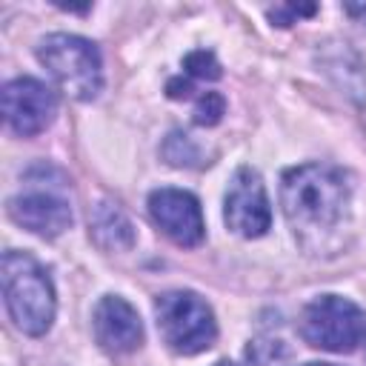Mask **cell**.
I'll return each mask as SVG.
<instances>
[{
	"label": "cell",
	"instance_id": "obj_1",
	"mask_svg": "<svg viewBox=\"0 0 366 366\" xmlns=\"http://www.w3.org/2000/svg\"><path fill=\"white\" fill-rule=\"evenodd\" d=\"M280 203L289 226L303 243L323 240L343 223L349 203L346 174L326 163L289 169L280 186Z\"/></svg>",
	"mask_w": 366,
	"mask_h": 366
},
{
	"label": "cell",
	"instance_id": "obj_2",
	"mask_svg": "<svg viewBox=\"0 0 366 366\" xmlns=\"http://www.w3.org/2000/svg\"><path fill=\"white\" fill-rule=\"evenodd\" d=\"M0 277L14 326L31 337L43 335L54 320V286L46 269L26 252H6Z\"/></svg>",
	"mask_w": 366,
	"mask_h": 366
},
{
	"label": "cell",
	"instance_id": "obj_3",
	"mask_svg": "<svg viewBox=\"0 0 366 366\" xmlns=\"http://www.w3.org/2000/svg\"><path fill=\"white\" fill-rule=\"evenodd\" d=\"M40 63L74 100H94L103 89V63L92 40L77 34H49L37 46Z\"/></svg>",
	"mask_w": 366,
	"mask_h": 366
},
{
	"label": "cell",
	"instance_id": "obj_4",
	"mask_svg": "<svg viewBox=\"0 0 366 366\" xmlns=\"http://www.w3.org/2000/svg\"><path fill=\"white\" fill-rule=\"evenodd\" d=\"M154 312L166 346L177 355H197L217 337L214 315L194 292H166L157 297Z\"/></svg>",
	"mask_w": 366,
	"mask_h": 366
},
{
	"label": "cell",
	"instance_id": "obj_5",
	"mask_svg": "<svg viewBox=\"0 0 366 366\" xmlns=\"http://www.w3.org/2000/svg\"><path fill=\"white\" fill-rule=\"evenodd\" d=\"M300 332L309 346L326 352H352L366 337V315L346 297L323 295L303 309Z\"/></svg>",
	"mask_w": 366,
	"mask_h": 366
},
{
	"label": "cell",
	"instance_id": "obj_6",
	"mask_svg": "<svg viewBox=\"0 0 366 366\" xmlns=\"http://www.w3.org/2000/svg\"><path fill=\"white\" fill-rule=\"evenodd\" d=\"M54 112H57V97L46 83H40L34 77H17V80L6 83L3 114L14 134H20V137L40 134L54 120Z\"/></svg>",
	"mask_w": 366,
	"mask_h": 366
},
{
	"label": "cell",
	"instance_id": "obj_7",
	"mask_svg": "<svg viewBox=\"0 0 366 366\" xmlns=\"http://www.w3.org/2000/svg\"><path fill=\"white\" fill-rule=\"evenodd\" d=\"M226 226L243 237H260L272 226V209L260 174L249 166L237 169L226 192Z\"/></svg>",
	"mask_w": 366,
	"mask_h": 366
},
{
	"label": "cell",
	"instance_id": "obj_8",
	"mask_svg": "<svg viewBox=\"0 0 366 366\" xmlns=\"http://www.w3.org/2000/svg\"><path fill=\"white\" fill-rule=\"evenodd\" d=\"M149 214L177 246H197L206 234L200 203L183 189H154L149 194Z\"/></svg>",
	"mask_w": 366,
	"mask_h": 366
},
{
	"label": "cell",
	"instance_id": "obj_9",
	"mask_svg": "<svg viewBox=\"0 0 366 366\" xmlns=\"http://www.w3.org/2000/svg\"><path fill=\"white\" fill-rule=\"evenodd\" d=\"M9 217L40 237H57L71 226V206L51 192H29L9 200Z\"/></svg>",
	"mask_w": 366,
	"mask_h": 366
},
{
	"label": "cell",
	"instance_id": "obj_10",
	"mask_svg": "<svg viewBox=\"0 0 366 366\" xmlns=\"http://www.w3.org/2000/svg\"><path fill=\"white\" fill-rule=\"evenodd\" d=\"M94 335L97 343L109 352H134L143 343V323L132 303L117 295H109L94 309Z\"/></svg>",
	"mask_w": 366,
	"mask_h": 366
},
{
	"label": "cell",
	"instance_id": "obj_11",
	"mask_svg": "<svg viewBox=\"0 0 366 366\" xmlns=\"http://www.w3.org/2000/svg\"><path fill=\"white\" fill-rule=\"evenodd\" d=\"M92 234L103 249H129L134 243V229L129 223V217L112 206V203H100L92 214Z\"/></svg>",
	"mask_w": 366,
	"mask_h": 366
},
{
	"label": "cell",
	"instance_id": "obj_12",
	"mask_svg": "<svg viewBox=\"0 0 366 366\" xmlns=\"http://www.w3.org/2000/svg\"><path fill=\"white\" fill-rule=\"evenodd\" d=\"M163 154L172 166H197L200 163V152L197 146L192 143L189 134H180V132H172L166 146H163Z\"/></svg>",
	"mask_w": 366,
	"mask_h": 366
},
{
	"label": "cell",
	"instance_id": "obj_13",
	"mask_svg": "<svg viewBox=\"0 0 366 366\" xmlns=\"http://www.w3.org/2000/svg\"><path fill=\"white\" fill-rule=\"evenodd\" d=\"M183 69H186L189 77H197V80H217L220 77V63L214 60L212 51H203V49L186 54Z\"/></svg>",
	"mask_w": 366,
	"mask_h": 366
},
{
	"label": "cell",
	"instance_id": "obj_14",
	"mask_svg": "<svg viewBox=\"0 0 366 366\" xmlns=\"http://www.w3.org/2000/svg\"><path fill=\"white\" fill-rule=\"evenodd\" d=\"M223 112H226L223 94L220 92H206V94H200V100L194 106V123L197 126H214V123H220Z\"/></svg>",
	"mask_w": 366,
	"mask_h": 366
},
{
	"label": "cell",
	"instance_id": "obj_15",
	"mask_svg": "<svg viewBox=\"0 0 366 366\" xmlns=\"http://www.w3.org/2000/svg\"><path fill=\"white\" fill-rule=\"evenodd\" d=\"M300 14H315V6H277V9L269 11V17H272L277 26H289V23H295V17H300Z\"/></svg>",
	"mask_w": 366,
	"mask_h": 366
},
{
	"label": "cell",
	"instance_id": "obj_16",
	"mask_svg": "<svg viewBox=\"0 0 366 366\" xmlns=\"http://www.w3.org/2000/svg\"><path fill=\"white\" fill-rule=\"evenodd\" d=\"M166 94L169 97H189L192 94V80L189 77H174V80H169V86H166Z\"/></svg>",
	"mask_w": 366,
	"mask_h": 366
},
{
	"label": "cell",
	"instance_id": "obj_17",
	"mask_svg": "<svg viewBox=\"0 0 366 366\" xmlns=\"http://www.w3.org/2000/svg\"><path fill=\"white\" fill-rule=\"evenodd\" d=\"M214 366H237V363H229V360H220V363H214Z\"/></svg>",
	"mask_w": 366,
	"mask_h": 366
},
{
	"label": "cell",
	"instance_id": "obj_18",
	"mask_svg": "<svg viewBox=\"0 0 366 366\" xmlns=\"http://www.w3.org/2000/svg\"><path fill=\"white\" fill-rule=\"evenodd\" d=\"M306 366H335V363H306Z\"/></svg>",
	"mask_w": 366,
	"mask_h": 366
}]
</instances>
